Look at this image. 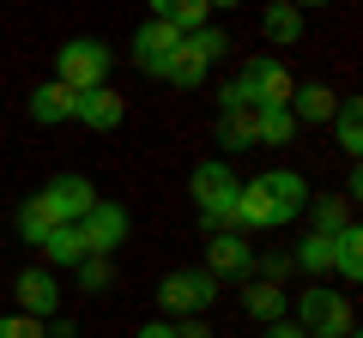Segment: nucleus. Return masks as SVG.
<instances>
[{
	"label": "nucleus",
	"mask_w": 363,
	"mask_h": 338,
	"mask_svg": "<svg viewBox=\"0 0 363 338\" xmlns=\"http://www.w3.org/2000/svg\"><path fill=\"white\" fill-rule=\"evenodd\" d=\"M73 103H79V97L49 78V85L30 91V121H37V127H61V121H73Z\"/></svg>",
	"instance_id": "4468645a"
},
{
	"label": "nucleus",
	"mask_w": 363,
	"mask_h": 338,
	"mask_svg": "<svg viewBox=\"0 0 363 338\" xmlns=\"http://www.w3.org/2000/svg\"><path fill=\"white\" fill-rule=\"evenodd\" d=\"M152 18H164L176 37H194V30L212 25V6H206V0H157V13H152Z\"/></svg>",
	"instance_id": "a211bd4d"
},
{
	"label": "nucleus",
	"mask_w": 363,
	"mask_h": 338,
	"mask_svg": "<svg viewBox=\"0 0 363 338\" xmlns=\"http://www.w3.org/2000/svg\"><path fill=\"white\" fill-rule=\"evenodd\" d=\"M37 206L49 211V223H79L91 206H97V187H91L85 175H55V182H43Z\"/></svg>",
	"instance_id": "6e6552de"
},
{
	"label": "nucleus",
	"mask_w": 363,
	"mask_h": 338,
	"mask_svg": "<svg viewBox=\"0 0 363 338\" xmlns=\"http://www.w3.org/2000/svg\"><path fill=\"white\" fill-rule=\"evenodd\" d=\"M13 296H18V308H25L30 320L49 326L55 314H61V278H55L49 266H25V272L13 278Z\"/></svg>",
	"instance_id": "1a4fd4ad"
},
{
	"label": "nucleus",
	"mask_w": 363,
	"mask_h": 338,
	"mask_svg": "<svg viewBox=\"0 0 363 338\" xmlns=\"http://www.w3.org/2000/svg\"><path fill=\"white\" fill-rule=\"evenodd\" d=\"M128 230H133V218H128V206H116V199H97V206L79 218V242H85L91 260H109V254L128 242Z\"/></svg>",
	"instance_id": "0eeeda50"
},
{
	"label": "nucleus",
	"mask_w": 363,
	"mask_h": 338,
	"mask_svg": "<svg viewBox=\"0 0 363 338\" xmlns=\"http://www.w3.org/2000/svg\"><path fill=\"white\" fill-rule=\"evenodd\" d=\"M333 139H339V151H345V157H357V151H363V103H357V97H339Z\"/></svg>",
	"instance_id": "412c9836"
},
{
	"label": "nucleus",
	"mask_w": 363,
	"mask_h": 338,
	"mask_svg": "<svg viewBox=\"0 0 363 338\" xmlns=\"http://www.w3.org/2000/svg\"><path fill=\"white\" fill-rule=\"evenodd\" d=\"M297 332L303 338H351V296L345 290H327V284H309L297 296Z\"/></svg>",
	"instance_id": "20e7f679"
},
{
	"label": "nucleus",
	"mask_w": 363,
	"mask_h": 338,
	"mask_svg": "<svg viewBox=\"0 0 363 338\" xmlns=\"http://www.w3.org/2000/svg\"><path fill=\"white\" fill-rule=\"evenodd\" d=\"M188 194H194V206H200V230L224 235L230 230V206H236V194H242V175L230 169V157H206V163H194V175H188Z\"/></svg>",
	"instance_id": "f257e3e1"
},
{
	"label": "nucleus",
	"mask_w": 363,
	"mask_h": 338,
	"mask_svg": "<svg viewBox=\"0 0 363 338\" xmlns=\"http://www.w3.org/2000/svg\"><path fill=\"white\" fill-rule=\"evenodd\" d=\"M255 182L267 187V199H272V218H279V230L303 218V206H309V182H303L297 169H267V175H255Z\"/></svg>",
	"instance_id": "9d476101"
},
{
	"label": "nucleus",
	"mask_w": 363,
	"mask_h": 338,
	"mask_svg": "<svg viewBox=\"0 0 363 338\" xmlns=\"http://www.w3.org/2000/svg\"><path fill=\"white\" fill-rule=\"evenodd\" d=\"M291 266H297V272H309L315 284H327V278H333V235H303L297 247H291Z\"/></svg>",
	"instance_id": "2eb2a0df"
},
{
	"label": "nucleus",
	"mask_w": 363,
	"mask_h": 338,
	"mask_svg": "<svg viewBox=\"0 0 363 338\" xmlns=\"http://www.w3.org/2000/svg\"><path fill=\"white\" fill-rule=\"evenodd\" d=\"M255 272L267 278V284H285V278L297 272V266H291V254H285V247H279V254H255Z\"/></svg>",
	"instance_id": "cd10ccee"
},
{
	"label": "nucleus",
	"mask_w": 363,
	"mask_h": 338,
	"mask_svg": "<svg viewBox=\"0 0 363 338\" xmlns=\"http://www.w3.org/2000/svg\"><path fill=\"white\" fill-rule=\"evenodd\" d=\"M291 133H297L291 109H255V145H291Z\"/></svg>",
	"instance_id": "b1692460"
},
{
	"label": "nucleus",
	"mask_w": 363,
	"mask_h": 338,
	"mask_svg": "<svg viewBox=\"0 0 363 338\" xmlns=\"http://www.w3.org/2000/svg\"><path fill=\"white\" fill-rule=\"evenodd\" d=\"M206 272L218 278V284H224V278H255V247H248L236 230L212 235V242H206Z\"/></svg>",
	"instance_id": "f8f14e48"
},
{
	"label": "nucleus",
	"mask_w": 363,
	"mask_h": 338,
	"mask_svg": "<svg viewBox=\"0 0 363 338\" xmlns=\"http://www.w3.org/2000/svg\"><path fill=\"white\" fill-rule=\"evenodd\" d=\"M260 338H303V332H297V320H279V326H267Z\"/></svg>",
	"instance_id": "473e14b6"
},
{
	"label": "nucleus",
	"mask_w": 363,
	"mask_h": 338,
	"mask_svg": "<svg viewBox=\"0 0 363 338\" xmlns=\"http://www.w3.org/2000/svg\"><path fill=\"white\" fill-rule=\"evenodd\" d=\"M109 42L104 37H73V42H61L55 49V85H67L73 97H85V91H97V85H109Z\"/></svg>",
	"instance_id": "f03ea898"
},
{
	"label": "nucleus",
	"mask_w": 363,
	"mask_h": 338,
	"mask_svg": "<svg viewBox=\"0 0 363 338\" xmlns=\"http://www.w3.org/2000/svg\"><path fill=\"white\" fill-rule=\"evenodd\" d=\"M236 78H242V91H248V103H255V109H291L297 78H291V66L279 61V54H255Z\"/></svg>",
	"instance_id": "423d86ee"
},
{
	"label": "nucleus",
	"mask_w": 363,
	"mask_h": 338,
	"mask_svg": "<svg viewBox=\"0 0 363 338\" xmlns=\"http://www.w3.org/2000/svg\"><path fill=\"white\" fill-rule=\"evenodd\" d=\"M133 338H176V326H169V320H145Z\"/></svg>",
	"instance_id": "7c9ffc66"
},
{
	"label": "nucleus",
	"mask_w": 363,
	"mask_h": 338,
	"mask_svg": "<svg viewBox=\"0 0 363 338\" xmlns=\"http://www.w3.org/2000/svg\"><path fill=\"white\" fill-rule=\"evenodd\" d=\"M242 308L255 314L260 326H279V320H285V308H291V296H285V284H267V278H255V284L242 290Z\"/></svg>",
	"instance_id": "dca6fc26"
},
{
	"label": "nucleus",
	"mask_w": 363,
	"mask_h": 338,
	"mask_svg": "<svg viewBox=\"0 0 363 338\" xmlns=\"http://www.w3.org/2000/svg\"><path fill=\"white\" fill-rule=\"evenodd\" d=\"M121 115H128V103H121L109 85H97V91H85V97L73 103V121H85V127H97V133H116Z\"/></svg>",
	"instance_id": "ddd939ff"
},
{
	"label": "nucleus",
	"mask_w": 363,
	"mask_h": 338,
	"mask_svg": "<svg viewBox=\"0 0 363 338\" xmlns=\"http://www.w3.org/2000/svg\"><path fill=\"white\" fill-rule=\"evenodd\" d=\"M333 278H345V284L363 278V230L357 223H345V230L333 235Z\"/></svg>",
	"instance_id": "aec40b11"
},
{
	"label": "nucleus",
	"mask_w": 363,
	"mask_h": 338,
	"mask_svg": "<svg viewBox=\"0 0 363 338\" xmlns=\"http://www.w3.org/2000/svg\"><path fill=\"white\" fill-rule=\"evenodd\" d=\"M212 302H218V278H212L206 266H182V272H169L164 284H157L164 320H200Z\"/></svg>",
	"instance_id": "7ed1b4c3"
},
{
	"label": "nucleus",
	"mask_w": 363,
	"mask_h": 338,
	"mask_svg": "<svg viewBox=\"0 0 363 338\" xmlns=\"http://www.w3.org/2000/svg\"><path fill=\"white\" fill-rule=\"evenodd\" d=\"M0 338H49V332H43V320H30V314H6V320H0Z\"/></svg>",
	"instance_id": "c85d7f7f"
},
{
	"label": "nucleus",
	"mask_w": 363,
	"mask_h": 338,
	"mask_svg": "<svg viewBox=\"0 0 363 338\" xmlns=\"http://www.w3.org/2000/svg\"><path fill=\"white\" fill-rule=\"evenodd\" d=\"M176 49H182V37L164 25V18H145V25L133 30V66H145L152 78H164V66H169Z\"/></svg>",
	"instance_id": "9b49d317"
},
{
	"label": "nucleus",
	"mask_w": 363,
	"mask_h": 338,
	"mask_svg": "<svg viewBox=\"0 0 363 338\" xmlns=\"http://www.w3.org/2000/svg\"><path fill=\"white\" fill-rule=\"evenodd\" d=\"M224 49H230V37H224L218 25H206V30H194V37H182V49L169 54V66H164V78H169V85H182V91H194V85H206V66L218 61Z\"/></svg>",
	"instance_id": "39448f33"
},
{
	"label": "nucleus",
	"mask_w": 363,
	"mask_h": 338,
	"mask_svg": "<svg viewBox=\"0 0 363 338\" xmlns=\"http://www.w3.org/2000/svg\"><path fill=\"white\" fill-rule=\"evenodd\" d=\"M49 230H55V223H49V211H43V206H37V194H30L25 206H18V235H25L30 247H43V242H49Z\"/></svg>",
	"instance_id": "a878e982"
},
{
	"label": "nucleus",
	"mask_w": 363,
	"mask_h": 338,
	"mask_svg": "<svg viewBox=\"0 0 363 338\" xmlns=\"http://www.w3.org/2000/svg\"><path fill=\"white\" fill-rule=\"evenodd\" d=\"M43 260H49V266H79V260H85L79 223H55V230H49V242H43Z\"/></svg>",
	"instance_id": "4be33fe9"
},
{
	"label": "nucleus",
	"mask_w": 363,
	"mask_h": 338,
	"mask_svg": "<svg viewBox=\"0 0 363 338\" xmlns=\"http://www.w3.org/2000/svg\"><path fill=\"white\" fill-rule=\"evenodd\" d=\"M109 278H116V272H109V260H91V254L79 260V290H85V296H97V290H109Z\"/></svg>",
	"instance_id": "bb28decb"
},
{
	"label": "nucleus",
	"mask_w": 363,
	"mask_h": 338,
	"mask_svg": "<svg viewBox=\"0 0 363 338\" xmlns=\"http://www.w3.org/2000/svg\"><path fill=\"white\" fill-rule=\"evenodd\" d=\"M303 211L315 218V235H339L351 223V211H345V199H339V194H309V206H303Z\"/></svg>",
	"instance_id": "5701e85b"
},
{
	"label": "nucleus",
	"mask_w": 363,
	"mask_h": 338,
	"mask_svg": "<svg viewBox=\"0 0 363 338\" xmlns=\"http://www.w3.org/2000/svg\"><path fill=\"white\" fill-rule=\"evenodd\" d=\"M43 332H49V338H79V326H73V320H61V314H55V320L43 326Z\"/></svg>",
	"instance_id": "2f4dec72"
},
{
	"label": "nucleus",
	"mask_w": 363,
	"mask_h": 338,
	"mask_svg": "<svg viewBox=\"0 0 363 338\" xmlns=\"http://www.w3.org/2000/svg\"><path fill=\"white\" fill-rule=\"evenodd\" d=\"M260 30H267V42L291 49V42L303 37V6H291V0H272L267 13H260Z\"/></svg>",
	"instance_id": "6ab92c4d"
},
{
	"label": "nucleus",
	"mask_w": 363,
	"mask_h": 338,
	"mask_svg": "<svg viewBox=\"0 0 363 338\" xmlns=\"http://www.w3.org/2000/svg\"><path fill=\"white\" fill-rule=\"evenodd\" d=\"M169 326H176V338H212L206 320H169Z\"/></svg>",
	"instance_id": "c756f323"
},
{
	"label": "nucleus",
	"mask_w": 363,
	"mask_h": 338,
	"mask_svg": "<svg viewBox=\"0 0 363 338\" xmlns=\"http://www.w3.org/2000/svg\"><path fill=\"white\" fill-rule=\"evenodd\" d=\"M218 145L224 151H248V145H255V109H230V115L218 121Z\"/></svg>",
	"instance_id": "393cba45"
},
{
	"label": "nucleus",
	"mask_w": 363,
	"mask_h": 338,
	"mask_svg": "<svg viewBox=\"0 0 363 338\" xmlns=\"http://www.w3.org/2000/svg\"><path fill=\"white\" fill-rule=\"evenodd\" d=\"M333 115H339V97L327 91V85H297V91H291V121H315V127H327Z\"/></svg>",
	"instance_id": "f3484780"
}]
</instances>
